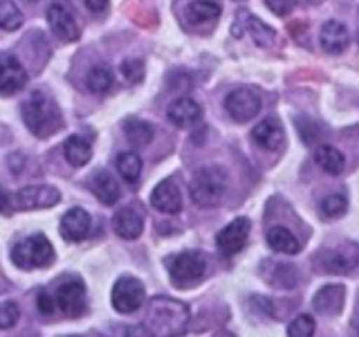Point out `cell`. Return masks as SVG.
Here are the masks:
<instances>
[{"label":"cell","mask_w":359,"mask_h":337,"mask_svg":"<svg viewBox=\"0 0 359 337\" xmlns=\"http://www.w3.org/2000/svg\"><path fill=\"white\" fill-rule=\"evenodd\" d=\"M191 319L189 306L173 297H153L142 322L144 337H182Z\"/></svg>","instance_id":"obj_1"},{"label":"cell","mask_w":359,"mask_h":337,"mask_svg":"<svg viewBox=\"0 0 359 337\" xmlns=\"http://www.w3.org/2000/svg\"><path fill=\"white\" fill-rule=\"evenodd\" d=\"M22 121L29 128L32 135L36 138H50L52 133L63 128V117L59 106L54 104L50 95H45L43 90H34L22 104Z\"/></svg>","instance_id":"obj_2"},{"label":"cell","mask_w":359,"mask_h":337,"mask_svg":"<svg viewBox=\"0 0 359 337\" xmlns=\"http://www.w3.org/2000/svg\"><path fill=\"white\" fill-rule=\"evenodd\" d=\"M224 191H227V173H224L220 166L200 168L189 185L191 200H194L198 207H205V209L220 205Z\"/></svg>","instance_id":"obj_3"},{"label":"cell","mask_w":359,"mask_h":337,"mask_svg":"<svg viewBox=\"0 0 359 337\" xmlns=\"http://www.w3.org/2000/svg\"><path fill=\"white\" fill-rule=\"evenodd\" d=\"M11 263L22 270L48 267L54 263V247L48 236L34 234L11 247Z\"/></svg>","instance_id":"obj_4"},{"label":"cell","mask_w":359,"mask_h":337,"mask_svg":"<svg viewBox=\"0 0 359 337\" xmlns=\"http://www.w3.org/2000/svg\"><path fill=\"white\" fill-rule=\"evenodd\" d=\"M166 265L173 284L177 286L196 284L207 272V258L202 252H180L175 256H168Z\"/></svg>","instance_id":"obj_5"},{"label":"cell","mask_w":359,"mask_h":337,"mask_svg":"<svg viewBox=\"0 0 359 337\" xmlns=\"http://www.w3.org/2000/svg\"><path fill=\"white\" fill-rule=\"evenodd\" d=\"M54 301L67 317H81L86 312V286L79 277H63L56 284Z\"/></svg>","instance_id":"obj_6"},{"label":"cell","mask_w":359,"mask_h":337,"mask_svg":"<svg viewBox=\"0 0 359 337\" xmlns=\"http://www.w3.org/2000/svg\"><path fill=\"white\" fill-rule=\"evenodd\" d=\"M112 306H115L117 312L121 315H130L135 310H140L146 301V290H144V284L140 279L135 277H128L123 275L115 281V286H112Z\"/></svg>","instance_id":"obj_7"},{"label":"cell","mask_w":359,"mask_h":337,"mask_svg":"<svg viewBox=\"0 0 359 337\" xmlns=\"http://www.w3.org/2000/svg\"><path fill=\"white\" fill-rule=\"evenodd\" d=\"M61 202V191L50 185H32L22 187L14 196V209L34 211V209H50Z\"/></svg>","instance_id":"obj_8"},{"label":"cell","mask_w":359,"mask_h":337,"mask_svg":"<svg viewBox=\"0 0 359 337\" xmlns=\"http://www.w3.org/2000/svg\"><path fill=\"white\" fill-rule=\"evenodd\" d=\"M224 108H227L233 121H250L261 110V97L252 88L231 90L227 99H224Z\"/></svg>","instance_id":"obj_9"},{"label":"cell","mask_w":359,"mask_h":337,"mask_svg":"<svg viewBox=\"0 0 359 337\" xmlns=\"http://www.w3.org/2000/svg\"><path fill=\"white\" fill-rule=\"evenodd\" d=\"M250 227H252V223L250 218H245V216H238V218H233L227 227H222L220 234L216 236V245H218V250L224 254V256H233V254H238L245 243H247V236H250Z\"/></svg>","instance_id":"obj_10"},{"label":"cell","mask_w":359,"mask_h":337,"mask_svg":"<svg viewBox=\"0 0 359 337\" xmlns=\"http://www.w3.org/2000/svg\"><path fill=\"white\" fill-rule=\"evenodd\" d=\"M27 84V72L14 54H0V95L11 97Z\"/></svg>","instance_id":"obj_11"},{"label":"cell","mask_w":359,"mask_h":337,"mask_svg":"<svg viewBox=\"0 0 359 337\" xmlns=\"http://www.w3.org/2000/svg\"><path fill=\"white\" fill-rule=\"evenodd\" d=\"M250 34V37L254 39L256 45H261V48H272V45L276 43V32L272 27H267L263 20H258L254 14H250V11H238L236 14V25H233V34L236 37H241V34Z\"/></svg>","instance_id":"obj_12"},{"label":"cell","mask_w":359,"mask_h":337,"mask_svg":"<svg viewBox=\"0 0 359 337\" xmlns=\"http://www.w3.org/2000/svg\"><path fill=\"white\" fill-rule=\"evenodd\" d=\"M90 227H93V218H90V213L86 209H81V207L67 209L61 216V223H59L61 236L65 241H70V243L83 241L86 236L90 234Z\"/></svg>","instance_id":"obj_13"},{"label":"cell","mask_w":359,"mask_h":337,"mask_svg":"<svg viewBox=\"0 0 359 337\" xmlns=\"http://www.w3.org/2000/svg\"><path fill=\"white\" fill-rule=\"evenodd\" d=\"M48 25H50L54 37H59L65 43H72V41L79 39V25H76V20L70 14V9H67L65 5H61V3H54L48 9Z\"/></svg>","instance_id":"obj_14"},{"label":"cell","mask_w":359,"mask_h":337,"mask_svg":"<svg viewBox=\"0 0 359 337\" xmlns=\"http://www.w3.org/2000/svg\"><path fill=\"white\" fill-rule=\"evenodd\" d=\"M323 267L325 272L334 275H351L359 267V247L355 245H341L339 250H330L323 254Z\"/></svg>","instance_id":"obj_15"},{"label":"cell","mask_w":359,"mask_h":337,"mask_svg":"<svg viewBox=\"0 0 359 337\" xmlns=\"http://www.w3.org/2000/svg\"><path fill=\"white\" fill-rule=\"evenodd\" d=\"M112 230L117 236H121L123 241H135L140 239L144 232V216L140 209L135 207H121L115 218H112Z\"/></svg>","instance_id":"obj_16"},{"label":"cell","mask_w":359,"mask_h":337,"mask_svg":"<svg viewBox=\"0 0 359 337\" xmlns=\"http://www.w3.org/2000/svg\"><path fill=\"white\" fill-rule=\"evenodd\" d=\"M168 121L173 124L177 128H189L198 124L202 119V108L196 99L191 97H180L175 99L171 106H168V112H166Z\"/></svg>","instance_id":"obj_17"},{"label":"cell","mask_w":359,"mask_h":337,"mask_svg":"<svg viewBox=\"0 0 359 337\" xmlns=\"http://www.w3.org/2000/svg\"><path fill=\"white\" fill-rule=\"evenodd\" d=\"M151 205L162 213H180V209H182V194H180V189L173 180H162V183L153 189Z\"/></svg>","instance_id":"obj_18"},{"label":"cell","mask_w":359,"mask_h":337,"mask_svg":"<svg viewBox=\"0 0 359 337\" xmlns=\"http://www.w3.org/2000/svg\"><path fill=\"white\" fill-rule=\"evenodd\" d=\"M319 41H321V48L328 54H341L348 48V43H351V32L344 27V22L328 20L321 27Z\"/></svg>","instance_id":"obj_19"},{"label":"cell","mask_w":359,"mask_h":337,"mask_svg":"<svg viewBox=\"0 0 359 337\" xmlns=\"http://www.w3.org/2000/svg\"><path fill=\"white\" fill-rule=\"evenodd\" d=\"M252 140L267 151L280 149V144H283V128H280V121L276 117H267L263 121H258L252 131Z\"/></svg>","instance_id":"obj_20"},{"label":"cell","mask_w":359,"mask_h":337,"mask_svg":"<svg viewBox=\"0 0 359 337\" xmlns=\"http://www.w3.org/2000/svg\"><path fill=\"white\" fill-rule=\"evenodd\" d=\"M93 191H95V196L108 207L115 205V202L119 200V196H121L119 183L108 171H97L93 176Z\"/></svg>","instance_id":"obj_21"},{"label":"cell","mask_w":359,"mask_h":337,"mask_svg":"<svg viewBox=\"0 0 359 337\" xmlns=\"http://www.w3.org/2000/svg\"><path fill=\"white\" fill-rule=\"evenodd\" d=\"M314 162H317L325 173L330 176H339L344 173L346 168V157L339 149H334L330 144H321L317 146V151H314Z\"/></svg>","instance_id":"obj_22"},{"label":"cell","mask_w":359,"mask_h":337,"mask_svg":"<svg viewBox=\"0 0 359 337\" xmlns=\"http://www.w3.org/2000/svg\"><path fill=\"white\" fill-rule=\"evenodd\" d=\"M63 153L65 160L72 166H86L90 162V157H93V146L81 135H70L63 144Z\"/></svg>","instance_id":"obj_23"},{"label":"cell","mask_w":359,"mask_h":337,"mask_svg":"<svg viewBox=\"0 0 359 337\" xmlns=\"http://www.w3.org/2000/svg\"><path fill=\"white\" fill-rule=\"evenodd\" d=\"M220 5L213 3V0H194L189 7H187V20L191 25H207V22H213L220 16Z\"/></svg>","instance_id":"obj_24"},{"label":"cell","mask_w":359,"mask_h":337,"mask_svg":"<svg viewBox=\"0 0 359 337\" xmlns=\"http://www.w3.org/2000/svg\"><path fill=\"white\" fill-rule=\"evenodd\" d=\"M344 303V288L341 286H323L314 295V308L321 315H337Z\"/></svg>","instance_id":"obj_25"},{"label":"cell","mask_w":359,"mask_h":337,"mask_svg":"<svg viewBox=\"0 0 359 337\" xmlns=\"http://www.w3.org/2000/svg\"><path fill=\"white\" fill-rule=\"evenodd\" d=\"M267 245L280 254H297L299 252V241L294 239V234H292L287 227H280V225H276V227L267 232Z\"/></svg>","instance_id":"obj_26"},{"label":"cell","mask_w":359,"mask_h":337,"mask_svg":"<svg viewBox=\"0 0 359 337\" xmlns=\"http://www.w3.org/2000/svg\"><path fill=\"white\" fill-rule=\"evenodd\" d=\"M112 84H115V74H112V70L106 63H99L95 67H90V72L86 77V86L93 90V93L106 95L112 88Z\"/></svg>","instance_id":"obj_27"},{"label":"cell","mask_w":359,"mask_h":337,"mask_svg":"<svg viewBox=\"0 0 359 337\" xmlns=\"http://www.w3.org/2000/svg\"><path fill=\"white\" fill-rule=\"evenodd\" d=\"M117 171L128 185H135L142 176V157L135 151H123L117 155Z\"/></svg>","instance_id":"obj_28"},{"label":"cell","mask_w":359,"mask_h":337,"mask_svg":"<svg viewBox=\"0 0 359 337\" xmlns=\"http://www.w3.org/2000/svg\"><path fill=\"white\" fill-rule=\"evenodd\" d=\"M123 133H126V138L137 144V146H146L151 144L153 140V126L149 121H142V119H128L126 124H123Z\"/></svg>","instance_id":"obj_29"},{"label":"cell","mask_w":359,"mask_h":337,"mask_svg":"<svg viewBox=\"0 0 359 337\" xmlns=\"http://www.w3.org/2000/svg\"><path fill=\"white\" fill-rule=\"evenodd\" d=\"M22 25V11L14 5V0H0V29L16 32Z\"/></svg>","instance_id":"obj_30"},{"label":"cell","mask_w":359,"mask_h":337,"mask_svg":"<svg viewBox=\"0 0 359 337\" xmlns=\"http://www.w3.org/2000/svg\"><path fill=\"white\" fill-rule=\"evenodd\" d=\"M319 209H321V213H323L325 218H339V216H344L346 209H348V200H346V196H341V194L325 196V198L321 200Z\"/></svg>","instance_id":"obj_31"},{"label":"cell","mask_w":359,"mask_h":337,"mask_svg":"<svg viewBox=\"0 0 359 337\" xmlns=\"http://www.w3.org/2000/svg\"><path fill=\"white\" fill-rule=\"evenodd\" d=\"M314 317L312 315H299V317H294L290 322L287 326V335L290 337H312L314 335Z\"/></svg>","instance_id":"obj_32"},{"label":"cell","mask_w":359,"mask_h":337,"mask_svg":"<svg viewBox=\"0 0 359 337\" xmlns=\"http://www.w3.org/2000/svg\"><path fill=\"white\" fill-rule=\"evenodd\" d=\"M144 72H146V67L142 59H126L121 63V74L128 84H140L144 79Z\"/></svg>","instance_id":"obj_33"},{"label":"cell","mask_w":359,"mask_h":337,"mask_svg":"<svg viewBox=\"0 0 359 337\" xmlns=\"http://www.w3.org/2000/svg\"><path fill=\"white\" fill-rule=\"evenodd\" d=\"M20 308L14 301H0V329H11L14 324H18Z\"/></svg>","instance_id":"obj_34"},{"label":"cell","mask_w":359,"mask_h":337,"mask_svg":"<svg viewBox=\"0 0 359 337\" xmlns=\"http://www.w3.org/2000/svg\"><path fill=\"white\" fill-rule=\"evenodd\" d=\"M265 5L269 7V11H274L276 16H287L294 9L297 0H265Z\"/></svg>","instance_id":"obj_35"},{"label":"cell","mask_w":359,"mask_h":337,"mask_svg":"<svg viewBox=\"0 0 359 337\" xmlns=\"http://www.w3.org/2000/svg\"><path fill=\"white\" fill-rule=\"evenodd\" d=\"M36 303H39V310H41L43 315H52L54 308H56V301H54V297L50 295L48 290H41V292H39Z\"/></svg>","instance_id":"obj_36"},{"label":"cell","mask_w":359,"mask_h":337,"mask_svg":"<svg viewBox=\"0 0 359 337\" xmlns=\"http://www.w3.org/2000/svg\"><path fill=\"white\" fill-rule=\"evenodd\" d=\"M14 209V198H11L7 191L0 187V213H9Z\"/></svg>","instance_id":"obj_37"},{"label":"cell","mask_w":359,"mask_h":337,"mask_svg":"<svg viewBox=\"0 0 359 337\" xmlns=\"http://www.w3.org/2000/svg\"><path fill=\"white\" fill-rule=\"evenodd\" d=\"M86 7L90 11H95V14H99V11H104L108 7V0H86Z\"/></svg>","instance_id":"obj_38"}]
</instances>
